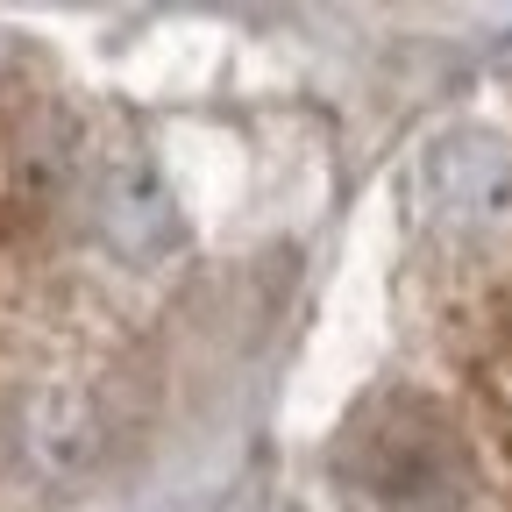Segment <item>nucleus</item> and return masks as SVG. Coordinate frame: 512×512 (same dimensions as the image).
Listing matches in <instances>:
<instances>
[{
    "mask_svg": "<svg viewBox=\"0 0 512 512\" xmlns=\"http://www.w3.org/2000/svg\"><path fill=\"white\" fill-rule=\"evenodd\" d=\"M420 200L448 228H491L512 214V150L491 128H448L420 157Z\"/></svg>",
    "mask_w": 512,
    "mask_h": 512,
    "instance_id": "1",
    "label": "nucleus"
},
{
    "mask_svg": "<svg viewBox=\"0 0 512 512\" xmlns=\"http://www.w3.org/2000/svg\"><path fill=\"white\" fill-rule=\"evenodd\" d=\"M100 228L121 256H136V264H157V256H171L185 242V221L171 207V192L157 171L143 164H121L107 185H100Z\"/></svg>",
    "mask_w": 512,
    "mask_h": 512,
    "instance_id": "2",
    "label": "nucleus"
}]
</instances>
